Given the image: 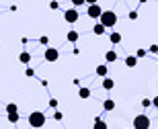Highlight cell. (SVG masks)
<instances>
[{
	"label": "cell",
	"instance_id": "4316f807",
	"mask_svg": "<svg viewBox=\"0 0 158 129\" xmlns=\"http://www.w3.org/2000/svg\"><path fill=\"white\" fill-rule=\"evenodd\" d=\"M39 43H41V45H47V43H49V37H47V35L39 37Z\"/></svg>",
	"mask_w": 158,
	"mask_h": 129
},
{
	"label": "cell",
	"instance_id": "83f0119b",
	"mask_svg": "<svg viewBox=\"0 0 158 129\" xmlns=\"http://www.w3.org/2000/svg\"><path fill=\"white\" fill-rule=\"evenodd\" d=\"M53 119H56V121H62V119H64V115H62L60 111H56V113H53Z\"/></svg>",
	"mask_w": 158,
	"mask_h": 129
},
{
	"label": "cell",
	"instance_id": "f1b7e54d",
	"mask_svg": "<svg viewBox=\"0 0 158 129\" xmlns=\"http://www.w3.org/2000/svg\"><path fill=\"white\" fill-rule=\"evenodd\" d=\"M148 51H150V53H158V45H156V43H154V45H150V49H148Z\"/></svg>",
	"mask_w": 158,
	"mask_h": 129
},
{
	"label": "cell",
	"instance_id": "ba28073f",
	"mask_svg": "<svg viewBox=\"0 0 158 129\" xmlns=\"http://www.w3.org/2000/svg\"><path fill=\"white\" fill-rule=\"evenodd\" d=\"M105 62H107V64H113V62H117V51L109 49V51L105 53Z\"/></svg>",
	"mask_w": 158,
	"mask_h": 129
},
{
	"label": "cell",
	"instance_id": "ffe728a7",
	"mask_svg": "<svg viewBox=\"0 0 158 129\" xmlns=\"http://www.w3.org/2000/svg\"><path fill=\"white\" fill-rule=\"evenodd\" d=\"M72 2V6H74V8H78V6H84L86 4V0H70Z\"/></svg>",
	"mask_w": 158,
	"mask_h": 129
},
{
	"label": "cell",
	"instance_id": "d6986e66",
	"mask_svg": "<svg viewBox=\"0 0 158 129\" xmlns=\"http://www.w3.org/2000/svg\"><path fill=\"white\" fill-rule=\"evenodd\" d=\"M4 111H6V115H8V113H17V111H19L17 103H8V105L4 107Z\"/></svg>",
	"mask_w": 158,
	"mask_h": 129
},
{
	"label": "cell",
	"instance_id": "4fadbf2b",
	"mask_svg": "<svg viewBox=\"0 0 158 129\" xmlns=\"http://www.w3.org/2000/svg\"><path fill=\"white\" fill-rule=\"evenodd\" d=\"M113 88H115L113 78H103V90H113Z\"/></svg>",
	"mask_w": 158,
	"mask_h": 129
},
{
	"label": "cell",
	"instance_id": "5bb4252c",
	"mask_svg": "<svg viewBox=\"0 0 158 129\" xmlns=\"http://www.w3.org/2000/svg\"><path fill=\"white\" fill-rule=\"evenodd\" d=\"M109 41H111L113 45H119V43H121V33H117V31L111 33V35H109Z\"/></svg>",
	"mask_w": 158,
	"mask_h": 129
},
{
	"label": "cell",
	"instance_id": "8fae6325",
	"mask_svg": "<svg viewBox=\"0 0 158 129\" xmlns=\"http://www.w3.org/2000/svg\"><path fill=\"white\" fill-rule=\"evenodd\" d=\"M105 31H107V27L103 23H97L93 27V33H94V35H105Z\"/></svg>",
	"mask_w": 158,
	"mask_h": 129
},
{
	"label": "cell",
	"instance_id": "4dcf8cb0",
	"mask_svg": "<svg viewBox=\"0 0 158 129\" xmlns=\"http://www.w3.org/2000/svg\"><path fill=\"white\" fill-rule=\"evenodd\" d=\"M86 4H99V0H86Z\"/></svg>",
	"mask_w": 158,
	"mask_h": 129
},
{
	"label": "cell",
	"instance_id": "f546056e",
	"mask_svg": "<svg viewBox=\"0 0 158 129\" xmlns=\"http://www.w3.org/2000/svg\"><path fill=\"white\" fill-rule=\"evenodd\" d=\"M152 107H156V109H158V96H154V99H152Z\"/></svg>",
	"mask_w": 158,
	"mask_h": 129
},
{
	"label": "cell",
	"instance_id": "5b68a950",
	"mask_svg": "<svg viewBox=\"0 0 158 129\" xmlns=\"http://www.w3.org/2000/svg\"><path fill=\"white\" fill-rule=\"evenodd\" d=\"M43 58H45V62L53 64V62H58V59H60V51L56 49V47H47L45 53H43Z\"/></svg>",
	"mask_w": 158,
	"mask_h": 129
},
{
	"label": "cell",
	"instance_id": "7a4b0ae2",
	"mask_svg": "<svg viewBox=\"0 0 158 129\" xmlns=\"http://www.w3.org/2000/svg\"><path fill=\"white\" fill-rule=\"evenodd\" d=\"M117 21H119V17H117L115 10H103V14H101V18H99V23H103L107 29H109V27H115Z\"/></svg>",
	"mask_w": 158,
	"mask_h": 129
},
{
	"label": "cell",
	"instance_id": "9a60e30c",
	"mask_svg": "<svg viewBox=\"0 0 158 129\" xmlns=\"http://www.w3.org/2000/svg\"><path fill=\"white\" fill-rule=\"evenodd\" d=\"M90 88H86V86H82L80 90H78V96H80V99H90Z\"/></svg>",
	"mask_w": 158,
	"mask_h": 129
},
{
	"label": "cell",
	"instance_id": "cb8c5ba5",
	"mask_svg": "<svg viewBox=\"0 0 158 129\" xmlns=\"http://www.w3.org/2000/svg\"><path fill=\"white\" fill-rule=\"evenodd\" d=\"M47 105H49V109H58V99H49Z\"/></svg>",
	"mask_w": 158,
	"mask_h": 129
},
{
	"label": "cell",
	"instance_id": "277c9868",
	"mask_svg": "<svg viewBox=\"0 0 158 129\" xmlns=\"http://www.w3.org/2000/svg\"><path fill=\"white\" fill-rule=\"evenodd\" d=\"M101 14H103V8L99 4H88L86 6V17L88 18H101Z\"/></svg>",
	"mask_w": 158,
	"mask_h": 129
},
{
	"label": "cell",
	"instance_id": "ac0fdd59",
	"mask_svg": "<svg viewBox=\"0 0 158 129\" xmlns=\"http://www.w3.org/2000/svg\"><path fill=\"white\" fill-rule=\"evenodd\" d=\"M66 39H68L70 43H76V41H78V31H68Z\"/></svg>",
	"mask_w": 158,
	"mask_h": 129
},
{
	"label": "cell",
	"instance_id": "484cf974",
	"mask_svg": "<svg viewBox=\"0 0 158 129\" xmlns=\"http://www.w3.org/2000/svg\"><path fill=\"white\" fill-rule=\"evenodd\" d=\"M129 21H135V18H138V10H129Z\"/></svg>",
	"mask_w": 158,
	"mask_h": 129
},
{
	"label": "cell",
	"instance_id": "e0dca14e",
	"mask_svg": "<svg viewBox=\"0 0 158 129\" xmlns=\"http://www.w3.org/2000/svg\"><path fill=\"white\" fill-rule=\"evenodd\" d=\"M21 121V113H8V123H19Z\"/></svg>",
	"mask_w": 158,
	"mask_h": 129
},
{
	"label": "cell",
	"instance_id": "6da1fadb",
	"mask_svg": "<svg viewBox=\"0 0 158 129\" xmlns=\"http://www.w3.org/2000/svg\"><path fill=\"white\" fill-rule=\"evenodd\" d=\"M29 127H33V129H41L43 125H45V113H41V111H33L29 115Z\"/></svg>",
	"mask_w": 158,
	"mask_h": 129
},
{
	"label": "cell",
	"instance_id": "44dd1931",
	"mask_svg": "<svg viewBox=\"0 0 158 129\" xmlns=\"http://www.w3.org/2000/svg\"><path fill=\"white\" fill-rule=\"evenodd\" d=\"M142 107H144V109H150V107H152V99H144L142 100Z\"/></svg>",
	"mask_w": 158,
	"mask_h": 129
},
{
	"label": "cell",
	"instance_id": "d6a6232c",
	"mask_svg": "<svg viewBox=\"0 0 158 129\" xmlns=\"http://www.w3.org/2000/svg\"><path fill=\"white\" fill-rule=\"evenodd\" d=\"M117 2H123V0H117Z\"/></svg>",
	"mask_w": 158,
	"mask_h": 129
},
{
	"label": "cell",
	"instance_id": "9c48e42d",
	"mask_svg": "<svg viewBox=\"0 0 158 129\" xmlns=\"http://www.w3.org/2000/svg\"><path fill=\"white\" fill-rule=\"evenodd\" d=\"M138 55H127V58H125V66H127V68H135V66H138Z\"/></svg>",
	"mask_w": 158,
	"mask_h": 129
},
{
	"label": "cell",
	"instance_id": "d4e9b609",
	"mask_svg": "<svg viewBox=\"0 0 158 129\" xmlns=\"http://www.w3.org/2000/svg\"><path fill=\"white\" fill-rule=\"evenodd\" d=\"M146 53H148L146 49H138V51H135V55H138V58L142 59V58H146Z\"/></svg>",
	"mask_w": 158,
	"mask_h": 129
},
{
	"label": "cell",
	"instance_id": "7402d4cb",
	"mask_svg": "<svg viewBox=\"0 0 158 129\" xmlns=\"http://www.w3.org/2000/svg\"><path fill=\"white\" fill-rule=\"evenodd\" d=\"M49 8H52V10H58V8H60V2H58V0H52V2H49Z\"/></svg>",
	"mask_w": 158,
	"mask_h": 129
},
{
	"label": "cell",
	"instance_id": "8992f818",
	"mask_svg": "<svg viewBox=\"0 0 158 129\" xmlns=\"http://www.w3.org/2000/svg\"><path fill=\"white\" fill-rule=\"evenodd\" d=\"M78 18H80V14H78V10L72 6V8H68V10H64V21L66 23H76Z\"/></svg>",
	"mask_w": 158,
	"mask_h": 129
},
{
	"label": "cell",
	"instance_id": "2e32d148",
	"mask_svg": "<svg viewBox=\"0 0 158 129\" xmlns=\"http://www.w3.org/2000/svg\"><path fill=\"white\" fill-rule=\"evenodd\" d=\"M19 62H21V64H29V62H31V53H29V51H21V55H19Z\"/></svg>",
	"mask_w": 158,
	"mask_h": 129
},
{
	"label": "cell",
	"instance_id": "1f68e13d",
	"mask_svg": "<svg viewBox=\"0 0 158 129\" xmlns=\"http://www.w3.org/2000/svg\"><path fill=\"white\" fill-rule=\"evenodd\" d=\"M138 2H140V4H146V2H148V0H138Z\"/></svg>",
	"mask_w": 158,
	"mask_h": 129
},
{
	"label": "cell",
	"instance_id": "7c38bea8",
	"mask_svg": "<svg viewBox=\"0 0 158 129\" xmlns=\"http://www.w3.org/2000/svg\"><path fill=\"white\" fill-rule=\"evenodd\" d=\"M107 74H109V68H107L105 64L97 66V76H101V78H107Z\"/></svg>",
	"mask_w": 158,
	"mask_h": 129
},
{
	"label": "cell",
	"instance_id": "603a6c76",
	"mask_svg": "<svg viewBox=\"0 0 158 129\" xmlns=\"http://www.w3.org/2000/svg\"><path fill=\"white\" fill-rule=\"evenodd\" d=\"M25 76H27V78H33V76H35V70H33V68H27V70H25Z\"/></svg>",
	"mask_w": 158,
	"mask_h": 129
},
{
	"label": "cell",
	"instance_id": "52a82bcc",
	"mask_svg": "<svg viewBox=\"0 0 158 129\" xmlns=\"http://www.w3.org/2000/svg\"><path fill=\"white\" fill-rule=\"evenodd\" d=\"M103 111H107V113H111V111H115V100H111V99H107V100H103Z\"/></svg>",
	"mask_w": 158,
	"mask_h": 129
},
{
	"label": "cell",
	"instance_id": "3957f363",
	"mask_svg": "<svg viewBox=\"0 0 158 129\" xmlns=\"http://www.w3.org/2000/svg\"><path fill=\"white\" fill-rule=\"evenodd\" d=\"M131 123H134V129H150L152 121H150L148 115H135Z\"/></svg>",
	"mask_w": 158,
	"mask_h": 129
},
{
	"label": "cell",
	"instance_id": "30bf717a",
	"mask_svg": "<svg viewBox=\"0 0 158 129\" xmlns=\"http://www.w3.org/2000/svg\"><path fill=\"white\" fill-rule=\"evenodd\" d=\"M93 129H109V125H107V121H103L101 117H97V119H94Z\"/></svg>",
	"mask_w": 158,
	"mask_h": 129
}]
</instances>
